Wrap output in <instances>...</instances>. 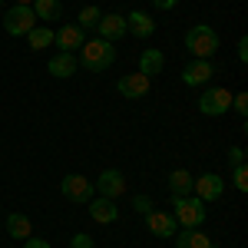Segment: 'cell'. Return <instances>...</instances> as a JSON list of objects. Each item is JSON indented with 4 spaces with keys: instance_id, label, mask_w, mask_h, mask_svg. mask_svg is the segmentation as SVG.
I'll list each match as a JSON object with an SVG mask.
<instances>
[{
    "instance_id": "obj_1",
    "label": "cell",
    "mask_w": 248,
    "mask_h": 248,
    "mask_svg": "<svg viewBox=\"0 0 248 248\" xmlns=\"http://www.w3.org/2000/svg\"><path fill=\"white\" fill-rule=\"evenodd\" d=\"M116 60V46L109 43V40H86L83 46H79V63L86 66V70H93V73H99V70H106V66H113Z\"/></svg>"
},
{
    "instance_id": "obj_2",
    "label": "cell",
    "mask_w": 248,
    "mask_h": 248,
    "mask_svg": "<svg viewBox=\"0 0 248 248\" xmlns=\"http://www.w3.org/2000/svg\"><path fill=\"white\" fill-rule=\"evenodd\" d=\"M186 50L195 60H212V53L218 50V33L212 30L209 23H195L186 33Z\"/></svg>"
},
{
    "instance_id": "obj_3",
    "label": "cell",
    "mask_w": 248,
    "mask_h": 248,
    "mask_svg": "<svg viewBox=\"0 0 248 248\" xmlns=\"http://www.w3.org/2000/svg\"><path fill=\"white\" fill-rule=\"evenodd\" d=\"M172 205H175V212H172V218L179 222V229H199L202 222H205V205H202V199L195 195H172Z\"/></svg>"
},
{
    "instance_id": "obj_4",
    "label": "cell",
    "mask_w": 248,
    "mask_h": 248,
    "mask_svg": "<svg viewBox=\"0 0 248 248\" xmlns=\"http://www.w3.org/2000/svg\"><path fill=\"white\" fill-rule=\"evenodd\" d=\"M40 20H37V14H33V7H10L7 14H3V30L10 33V37H27L33 27H37Z\"/></svg>"
},
{
    "instance_id": "obj_5",
    "label": "cell",
    "mask_w": 248,
    "mask_h": 248,
    "mask_svg": "<svg viewBox=\"0 0 248 248\" xmlns=\"http://www.w3.org/2000/svg\"><path fill=\"white\" fill-rule=\"evenodd\" d=\"M229 106H232V93L222 90V86H209L199 96V113L202 116H222L229 113Z\"/></svg>"
},
{
    "instance_id": "obj_6",
    "label": "cell",
    "mask_w": 248,
    "mask_h": 248,
    "mask_svg": "<svg viewBox=\"0 0 248 248\" xmlns=\"http://www.w3.org/2000/svg\"><path fill=\"white\" fill-rule=\"evenodd\" d=\"M192 192H195L202 202H218V199H222V192H225V179H222V175H215V172H205V175L192 179Z\"/></svg>"
},
{
    "instance_id": "obj_7",
    "label": "cell",
    "mask_w": 248,
    "mask_h": 248,
    "mask_svg": "<svg viewBox=\"0 0 248 248\" xmlns=\"http://www.w3.org/2000/svg\"><path fill=\"white\" fill-rule=\"evenodd\" d=\"M60 192H63L70 202H90V199L96 195L93 182H90L86 175H77V172H73V175H66V179L60 182Z\"/></svg>"
},
{
    "instance_id": "obj_8",
    "label": "cell",
    "mask_w": 248,
    "mask_h": 248,
    "mask_svg": "<svg viewBox=\"0 0 248 248\" xmlns=\"http://www.w3.org/2000/svg\"><path fill=\"white\" fill-rule=\"evenodd\" d=\"M146 229L153 232L155 238H172V235H175V229H179V222L172 218V212L149 209V212H146Z\"/></svg>"
},
{
    "instance_id": "obj_9",
    "label": "cell",
    "mask_w": 248,
    "mask_h": 248,
    "mask_svg": "<svg viewBox=\"0 0 248 248\" xmlns=\"http://www.w3.org/2000/svg\"><path fill=\"white\" fill-rule=\"evenodd\" d=\"M96 192H99L103 199H119V195L126 192V175H123L119 169L99 172V179H96Z\"/></svg>"
},
{
    "instance_id": "obj_10",
    "label": "cell",
    "mask_w": 248,
    "mask_h": 248,
    "mask_svg": "<svg viewBox=\"0 0 248 248\" xmlns=\"http://www.w3.org/2000/svg\"><path fill=\"white\" fill-rule=\"evenodd\" d=\"M53 43L60 46V53H73V50H79V46L86 43V33L79 30L77 23H66V27H60V30H57Z\"/></svg>"
},
{
    "instance_id": "obj_11",
    "label": "cell",
    "mask_w": 248,
    "mask_h": 248,
    "mask_svg": "<svg viewBox=\"0 0 248 248\" xmlns=\"http://www.w3.org/2000/svg\"><path fill=\"white\" fill-rule=\"evenodd\" d=\"M212 77H215L212 60H192L189 66L182 70V83H186V86H202V83H209Z\"/></svg>"
},
{
    "instance_id": "obj_12",
    "label": "cell",
    "mask_w": 248,
    "mask_h": 248,
    "mask_svg": "<svg viewBox=\"0 0 248 248\" xmlns=\"http://www.w3.org/2000/svg\"><path fill=\"white\" fill-rule=\"evenodd\" d=\"M116 90L126 96V99H142V96H149V77H142V73H126V77L116 83Z\"/></svg>"
},
{
    "instance_id": "obj_13",
    "label": "cell",
    "mask_w": 248,
    "mask_h": 248,
    "mask_svg": "<svg viewBox=\"0 0 248 248\" xmlns=\"http://www.w3.org/2000/svg\"><path fill=\"white\" fill-rule=\"evenodd\" d=\"M96 33H99V40H119L123 33H126V17L123 14H103L99 17V23H96Z\"/></svg>"
},
{
    "instance_id": "obj_14",
    "label": "cell",
    "mask_w": 248,
    "mask_h": 248,
    "mask_svg": "<svg viewBox=\"0 0 248 248\" xmlns=\"http://www.w3.org/2000/svg\"><path fill=\"white\" fill-rule=\"evenodd\" d=\"M90 218L99 222V225H113L116 218H119V209L113 205V199H90Z\"/></svg>"
},
{
    "instance_id": "obj_15",
    "label": "cell",
    "mask_w": 248,
    "mask_h": 248,
    "mask_svg": "<svg viewBox=\"0 0 248 248\" xmlns=\"http://www.w3.org/2000/svg\"><path fill=\"white\" fill-rule=\"evenodd\" d=\"M126 30H129L133 37H139V40H149L155 33V23H153V17H149V14L133 10V14L126 17Z\"/></svg>"
},
{
    "instance_id": "obj_16",
    "label": "cell",
    "mask_w": 248,
    "mask_h": 248,
    "mask_svg": "<svg viewBox=\"0 0 248 248\" xmlns=\"http://www.w3.org/2000/svg\"><path fill=\"white\" fill-rule=\"evenodd\" d=\"M7 235L17 238V242H27V238L33 235V222H30L23 212H10V215H7Z\"/></svg>"
},
{
    "instance_id": "obj_17",
    "label": "cell",
    "mask_w": 248,
    "mask_h": 248,
    "mask_svg": "<svg viewBox=\"0 0 248 248\" xmlns=\"http://www.w3.org/2000/svg\"><path fill=\"white\" fill-rule=\"evenodd\" d=\"M77 66H79V63H77L73 53H57V57L46 63V70H50L57 79H70L73 73H77Z\"/></svg>"
},
{
    "instance_id": "obj_18",
    "label": "cell",
    "mask_w": 248,
    "mask_h": 248,
    "mask_svg": "<svg viewBox=\"0 0 248 248\" xmlns=\"http://www.w3.org/2000/svg\"><path fill=\"white\" fill-rule=\"evenodd\" d=\"M175 248H215V242H212L205 232H195V229H186L175 235Z\"/></svg>"
},
{
    "instance_id": "obj_19",
    "label": "cell",
    "mask_w": 248,
    "mask_h": 248,
    "mask_svg": "<svg viewBox=\"0 0 248 248\" xmlns=\"http://www.w3.org/2000/svg\"><path fill=\"white\" fill-rule=\"evenodd\" d=\"M162 66H166V57L159 53V50H142V57H139V73L142 77H155V73H162Z\"/></svg>"
},
{
    "instance_id": "obj_20",
    "label": "cell",
    "mask_w": 248,
    "mask_h": 248,
    "mask_svg": "<svg viewBox=\"0 0 248 248\" xmlns=\"http://www.w3.org/2000/svg\"><path fill=\"white\" fill-rule=\"evenodd\" d=\"M53 37H57V33H53V30H50L46 23H43V27L37 23V27H33V30L27 33V43H30V50H46V46L53 43Z\"/></svg>"
},
{
    "instance_id": "obj_21",
    "label": "cell",
    "mask_w": 248,
    "mask_h": 248,
    "mask_svg": "<svg viewBox=\"0 0 248 248\" xmlns=\"http://www.w3.org/2000/svg\"><path fill=\"white\" fill-rule=\"evenodd\" d=\"M30 7H33L37 20H43V23H46V20H57L60 10H63V3H60V0H33Z\"/></svg>"
},
{
    "instance_id": "obj_22",
    "label": "cell",
    "mask_w": 248,
    "mask_h": 248,
    "mask_svg": "<svg viewBox=\"0 0 248 248\" xmlns=\"http://www.w3.org/2000/svg\"><path fill=\"white\" fill-rule=\"evenodd\" d=\"M169 192L175 195V199H179V195H189L192 192V175L186 169H175L169 175Z\"/></svg>"
},
{
    "instance_id": "obj_23",
    "label": "cell",
    "mask_w": 248,
    "mask_h": 248,
    "mask_svg": "<svg viewBox=\"0 0 248 248\" xmlns=\"http://www.w3.org/2000/svg\"><path fill=\"white\" fill-rule=\"evenodd\" d=\"M99 17H103V10H99V7H93V3H90V7H83V10H79V30H96V23H99Z\"/></svg>"
},
{
    "instance_id": "obj_24",
    "label": "cell",
    "mask_w": 248,
    "mask_h": 248,
    "mask_svg": "<svg viewBox=\"0 0 248 248\" xmlns=\"http://www.w3.org/2000/svg\"><path fill=\"white\" fill-rule=\"evenodd\" d=\"M232 182H235V189H238V192H248V169H245V162H242V166H235Z\"/></svg>"
},
{
    "instance_id": "obj_25",
    "label": "cell",
    "mask_w": 248,
    "mask_h": 248,
    "mask_svg": "<svg viewBox=\"0 0 248 248\" xmlns=\"http://www.w3.org/2000/svg\"><path fill=\"white\" fill-rule=\"evenodd\" d=\"M70 248H96V242L86 235V232H79V235H73V238H70Z\"/></svg>"
},
{
    "instance_id": "obj_26",
    "label": "cell",
    "mask_w": 248,
    "mask_h": 248,
    "mask_svg": "<svg viewBox=\"0 0 248 248\" xmlns=\"http://www.w3.org/2000/svg\"><path fill=\"white\" fill-rule=\"evenodd\" d=\"M232 106L245 116V113H248V93H235V96H232Z\"/></svg>"
},
{
    "instance_id": "obj_27",
    "label": "cell",
    "mask_w": 248,
    "mask_h": 248,
    "mask_svg": "<svg viewBox=\"0 0 248 248\" xmlns=\"http://www.w3.org/2000/svg\"><path fill=\"white\" fill-rule=\"evenodd\" d=\"M149 205H153V202H149L146 195H133V209L139 212V215H146V212H149Z\"/></svg>"
},
{
    "instance_id": "obj_28",
    "label": "cell",
    "mask_w": 248,
    "mask_h": 248,
    "mask_svg": "<svg viewBox=\"0 0 248 248\" xmlns=\"http://www.w3.org/2000/svg\"><path fill=\"white\" fill-rule=\"evenodd\" d=\"M229 159H232V166H242V162H245V149H242V146H232Z\"/></svg>"
},
{
    "instance_id": "obj_29",
    "label": "cell",
    "mask_w": 248,
    "mask_h": 248,
    "mask_svg": "<svg viewBox=\"0 0 248 248\" xmlns=\"http://www.w3.org/2000/svg\"><path fill=\"white\" fill-rule=\"evenodd\" d=\"M23 248H50V242H46V238H33V235H30V238L23 242Z\"/></svg>"
},
{
    "instance_id": "obj_30",
    "label": "cell",
    "mask_w": 248,
    "mask_h": 248,
    "mask_svg": "<svg viewBox=\"0 0 248 248\" xmlns=\"http://www.w3.org/2000/svg\"><path fill=\"white\" fill-rule=\"evenodd\" d=\"M238 60H242V63H248V40L245 37L238 40Z\"/></svg>"
},
{
    "instance_id": "obj_31",
    "label": "cell",
    "mask_w": 248,
    "mask_h": 248,
    "mask_svg": "<svg viewBox=\"0 0 248 248\" xmlns=\"http://www.w3.org/2000/svg\"><path fill=\"white\" fill-rule=\"evenodd\" d=\"M155 7H159V10H172V7H175V3H179V0H153Z\"/></svg>"
},
{
    "instance_id": "obj_32",
    "label": "cell",
    "mask_w": 248,
    "mask_h": 248,
    "mask_svg": "<svg viewBox=\"0 0 248 248\" xmlns=\"http://www.w3.org/2000/svg\"><path fill=\"white\" fill-rule=\"evenodd\" d=\"M14 3H17V7H30L33 0H14Z\"/></svg>"
},
{
    "instance_id": "obj_33",
    "label": "cell",
    "mask_w": 248,
    "mask_h": 248,
    "mask_svg": "<svg viewBox=\"0 0 248 248\" xmlns=\"http://www.w3.org/2000/svg\"><path fill=\"white\" fill-rule=\"evenodd\" d=\"M0 3H3V0H0Z\"/></svg>"
}]
</instances>
